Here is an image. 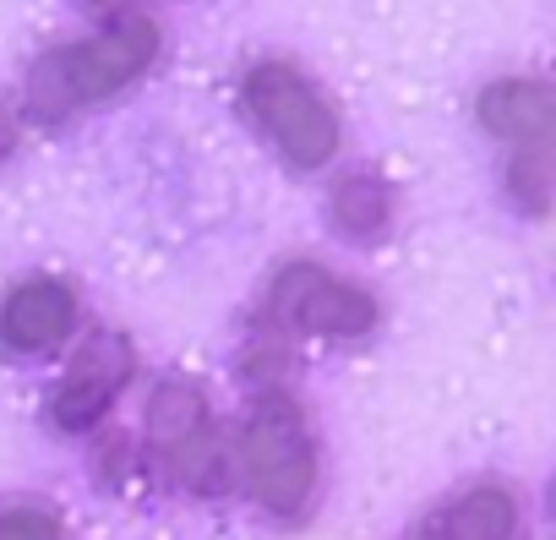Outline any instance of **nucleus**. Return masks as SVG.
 Returning <instances> with one entry per match:
<instances>
[{
	"label": "nucleus",
	"mask_w": 556,
	"mask_h": 540,
	"mask_svg": "<svg viewBox=\"0 0 556 540\" xmlns=\"http://www.w3.org/2000/svg\"><path fill=\"white\" fill-rule=\"evenodd\" d=\"M153 55H159V28L148 17H121L88 45L50 50L28 77V99L45 121H61V115L99 104V99L121 93L126 83H137L153 66Z\"/></svg>",
	"instance_id": "nucleus-1"
},
{
	"label": "nucleus",
	"mask_w": 556,
	"mask_h": 540,
	"mask_svg": "<svg viewBox=\"0 0 556 540\" xmlns=\"http://www.w3.org/2000/svg\"><path fill=\"white\" fill-rule=\"evenodd\" d=\"M240 480L251 491V502H262L267 513L295 518L312 491H317V442L306 426V410L290 393H262L245 415L240 431Z\"/></svg>",
	"instance_id": "nucleus-2"
},
{
	"label": "nucleus",
	"mask_w": 556,
	"mask_h": 540,
	"mask_svg": "<svg viewBox=\"0 0 556 540\" xmlns=\"http://www.w3.org/2000/svg\"><path fill=\"white\" fill-rule=\"evenodd\" d=\"M240 99H245V115L273 137V148L285 153L295 169H323L339 153L333 104L290 61H256L245 72V83H240Z\"/></svg>",
	"instance_id": "nucleus-3"
},
{
	"label": "nucleus",
	"mask_w": 556,
	"mask_h": 540,
	"mask_svg": "<svg viewBox=\"0 0 556 540\" xmlns=\"http://www.w3.org/2000/svg\"><path fill=\"white\" fill-rule=\"evenodd\" d=\"M262 323L285 339H361L377 328V301L317 262H290L267 285Z\"/></svg>",
	"instance_id": "nucleus-4"
},
{
	"label": "nucleus",
	"mask_w": 556,
	"mask_h": 540,
	"mask_svg": "<svg viewBox=\"0 0 556 540\" xmlns=\"http://www.w3.org/2000/svg\"><path fill=\"white\" fill-rule=\"evenodd\" d=\"M126 377H131V350H126V339H121V334H93V339L83 344V355L72 361V372L61 377L55 399H50L55 426H61V431H88V426H99V420L110 415V404L121 399Z\"/></svg>",
	"instance_id": "nucleus-5"
},
{
	"label": "nucleus",
	"mask_w": 556,
	"mask_h": 540,
	"mask_svg": "<svg viewBox=\"0 0 556 540\" xmlns=\"http://www.w3.org/2000/svg\"><path fill=\"white\" fill-rule=\"evenodd\" d=\"M153 448L159 459L186 480V486H207V464H218V437H213V420H207V404L197 388L186 382H169L159 388L153 399Z\"/></svg>",
	"instance_id": "nucleus-6"
},
{
	"label": "nucleus",
	"mask_w": 556,
	"mask_h": 540,
	"mask_svg": "<svg viewBox=\"0 0 556 540\" xmlns=\"http://www.w3.org/2000/svg\"><path fill=\"white\" fill-rule=\"evenodd\" d=\"M77 334V290L66 279H28L0 306V339L12 355H50Z\"/></svg>",
	"instance_id": "nucleus-7"
},
{
	"label": "nucleus",
	"mask_w": 556,
	"mask_h": 540,
	"mask_svg": "<svg viewBox=\"0 0 556 540\" xmlns=\"http://www.w3.org/2000/svg\"><path fill=\"white\" fill-rule=\"evenodd\" d=\"M475 110H480V126L491 137L523 148L529 159L534 153H556V83L507 77V83H491Z\"/></svg>",
	"instance_id": "nucleus-8"
},
{
	"label": "nucleus",
	"mask_w": 556,
	"mask_h": 540,
	"mask_svg": "<svg viewBox=\"0 0 556 540\" xmlns=\"http://www.w3.org/2000/svg\"><path fill=\"white\" fill-rule=\"evenodd\" d=\"M518 535V497L496 480H480L447 502H437L409 540H513Z\"/></svg>",
	"instance_id": "nucleus-9"
},
{
	"label": "nucleus",
	"mask_w": 556,
	"mask_h": 540,
	"mask_svg": "<svg viewBox=\"0 0 556 540\" xmlns=\"http://www.w3.org/2000/svg\"><path fill=\"white\" fill-rule=\"evenodd\" d=\"M388 213H393V202H388V186H382L377 175H350V180L333 191V218H339V229H350V235H377V229L388 224Z\"/></svg>",
	"instance_id": "nucleus-10"
},
{
	"label": "nucleus",
	"mask_w": 556,
	"mask_h": 540,
	"mask_svg": "<svg viewBox=\"0 0 556 540\" xmlns=\"http://www.w3.org/2000/svg\"><path fill=\"white\" fill-rule=\"evenodd\" d=\"M0 540H66V529L50 507H7L0 513Z\"/></svg>",
	"instance_id": "nucleus-11"
},
{
	"label": "nucleus",
	"mask_w": 556,
	"mask_h": 540,
	"mask_svg": "<svg viewBox=\"0 0 556 540\" xmlns=\"http://www.w3.org/2000/svg\"><path fill=\"white\" fill-rule=\"evenodd\" d=\"M12 142H17V121H12L7 104H0V153H12Z\"/></svg>",
	"instance_id": "nucleus-12"
},
{
	"label": "nucleus",
	"mask_w": 556,
	"mask_h": 540,
	"mask_svg": "<svg viewBox=\"0 0 556 540\" xmlns=\"http://www.w3.org/2000/svg\"><path fill=\"white\" fill-rule=\"evenodd\" d=\"M93 7H121V0H93Z\"/></svg>",
	"instance_id": "nucleus-13"
}]
</instances>
